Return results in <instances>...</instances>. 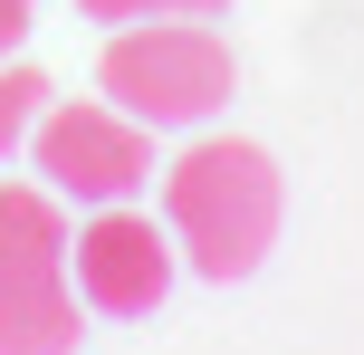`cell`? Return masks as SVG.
<instances>
[{"label": "cell", "instance_id": "cell-1", "mask_svg": "<svg viewBox=\"0 0 364 355\" xmlns=\"http://www.w3.org/2000/svg\"><path fill=\"white\" fill-rule=\"evenodd\" d=\"M164 231L173 260L201 269V279H250L278 240V164L240 134H201L164 164Z\"/></svg>", "mask_w": 364, "mask_h": 355}, {"label": "cell", "instance_id": "cell-2", "mask_svg": "<svg viewBox=\"0 0 364 355\" xmlns=\"http://www.w3.org/2000/svg\"><path fill=\"white\" fill-rule=\"evenodd\" d=\"M96 87L125 115H144V125H211L230 106V87H240V58L201 19H134V29L106 38Z\"/></svg>", "mask_w": 364, "mask_h": 355}, {"label": "cell", "instance_id": "cell-3", "mask_svg": "<svg viewBox=\"0 0 364 355\" xmlns=\"http://www.w3.org/2000/svg\"><path fill=\"white\" fill-rule=\"evenodd\" d=\"M0 355H77L68 211L48 183H0Z\"/></svg>", "mask_w": 364, "mask_h": 355}, {"label": "cell", "instance_id": "cell-4", "mask_svg": "<svg viewBox=\"0 0 364 355\" xmlns=\"http://www.w3.org/2000/svg\"><path fill=\"white\" fill-rule=\"evenodd\" d=\"M29 154H38V173H48V192H68V202H134V192L154 183V134H144V115H125L115 96L106 106H87V96L48 106L29 125Z\"/></svg>", "mask_w": 364, "mask_h": 355}, {"label": "cell", "instance_id": "cell-5", "mask_svg": "<svg viewBox=\"0 0 364 355\" xmlns=\"http://www.w3.org/2000/svg\"><path fill=\"white\" fill-rule=\"evenodd\" d=\"M68 269H77V298L106 307V317H154L173 288V231H154V211H125V202H96V221L68 240Z\"/></svg>", "mask_w": 364, "mask_h": 355}, {"label": "cell", "instance_id": "cell-6", "mask_svg": "<svg viewBox=\"0 0 364 355\" xmlns=\"http://www.w3.org/2000/svg\"><path fill=\"white\" fill-rule=\"evenodd\" d=\"M38 115H48V77H38V68H0V154L29 144Z\"/></svg>", "mask_w": 364, "mask_h": 355}, {"label": "cell", "instance_id": "cell-7", "mask_svg": "<svg viewBox=\"0 0 364 355\" xmlns=\"http://www.w3.org/2000/svg\"><path fill=\"white\" fill-rule=\"evenodd\" d=\"M87 19H220L230 0H77Z\"/></svg>", "mask_w": 364, "mask_h": 355}, {"label": "cell", "instance_id": "cell-8", "mask_svg": "<svg viewBox=\"0 0 364 355\" xmlns=\"http://www.w3.org/2000/svg\"><path fill=\"white\" fill-rule=\"evenodd\" d=\"M19 29H29V0H0V48H10Z\"/></svg>", "mask_w": 364, "mask_h": 355}]
</instances>
